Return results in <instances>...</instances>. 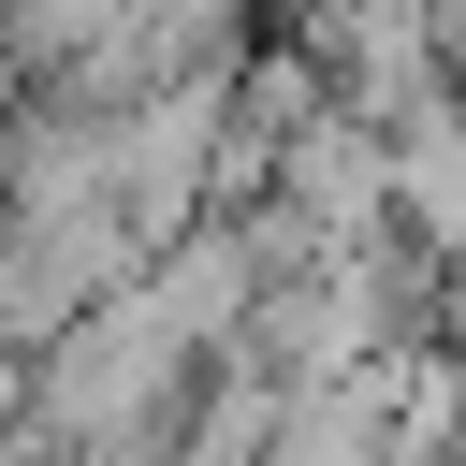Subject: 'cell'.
I'll return each mask as SVG.
<instances>
[{
	"label": "cell",
	"instance_id": "cell-1",
	"mask_svg": "<svg viewBox=\"0 0 466 466\" xmlns=\"http://www.w3.org/2000/svg\"><path fill=\"white\" fill-rule=\"evenodd\" d=\"M379 146H393V233H422L437 262H466V73L437 102H408Z\"/></svg>",
	"mask_w": 466,
	"mask_h": 466
},
{
	"label": "cell",
	"instance_id": "cell-2",
	"mask_svg": "<svg viewBox=\"0 0 466 466\" xmlns=\"http://www.w3.org/2000/svg\"><path fill=\"white\" fill-rule=\"evenodd\" d=\"M291 15H320V0H291Z\"/></svg>",
	"mask_w": 466,
	"mask_h": 466
}]
</instances>
